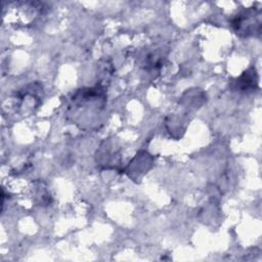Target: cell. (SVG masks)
Segmentation results:
<instances>
[{
  "label": "cell",
  "mask_w": 262,
  "mask_h": 262,
  "mask_svg": "<svg viewBox=\"0 0 262 262\" xmlns=\"http://www.w3.org/2000/svg\"><path fill=\"white\" fill-rule=\"evenodd\" d=\"M254 16H256L254 9H247L245 12L236 15L232 21V27L236 34L243 36L251 35L254 32V26L256 24Z\"/></svg>",
  "instance_id": "1"
}]
</instances>
